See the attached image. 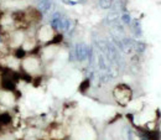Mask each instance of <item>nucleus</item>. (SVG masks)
I'll list each match as a JSON object with an SVG mask.
<instances>
[{"mask_svg":"<svg viewBox=\"0 0 161 140\" xmlns=\"http://www.w3.org/2000/svg\"><path fill=\"white\" fill-rule=\"evenodd\" d=\"M113 96H114L115 100H117L119 104L125 105L129 100L131 99L133 93H131L130 87H128L126 84H118V86L114 88V91H113Z\"/></svg>","mask_w":161,"mask_h":140,"instance_id":"obj_1","label":"nucleus"},{"mask_svg":"<svg viewBox=\"0 0 161 140\" xmlns=\"http://www.w3.org/2000/svg\"><path fill=\"white\" fill-rule=\"evenodd\" d=\"M75 57L78 62H84V61H92L93 51L92 48L86 45L84 42H78L75 46Z\"/></svg>","mask_w":161,"mask_h":140,"instance_id":"obj_2","label":"nucleus"},{"mask_svg":"<svg viewBox=\"0 0 161 140\" xmlns=\"http://www.w3.org/2000/svg\"><path fill=\"white\" fill-rule=\"evenodd\" d=\"M63 18H64V15H62L58 11H56V13L52 15L50 24H51V29H52L53 31H56V32H62V20H63Z\"/></svg>","mask_w":161,"mask_h":140,"instance_id":"obj_3","label":"nucleus"},{"mask_svg":"<svg viewBox=\"0 0 161 140\" xmlns=\"http://www.w3.org/2000/svg\"><path fill=\"white\" fill-rule=\"evenodd\" d=\"M26 15L30 22H37L42 19V14L39 11V9H34V8H30L29 10H26Z\"/></svg>","mask_w":161,"mask_h":140,"instance_id":"obj_4","label":"nucleus"},{"mask_svg":"<svg viewBox=\"0 0 161 140\" xmlns=\"http://www.w3.org/2000/svg\"><path fill=\"white\" fill-rule=\"evenodd\" d=\"M37 66H39V62L35 59H27V60H24V62H22V67L25 70L24 72H26V73H30L31 71L36 70Z\"/></svg>","mask_w":161,"mask_h":140,"instance_id":"obj_5","label":"nucleus"},{"mask_svg":"<svg viewBox=\"0 0 161 140\" xmlns=\"http://www.w3.org/2000/svg\"><path fill=\"white\" fill-rule=\"evenodd\" d=\"M37 9L41 14H47L52 8V0H36Z\"/></svg>","mask_w":161,"mask_h":140,"instance_id":"obj_6","label":"nucleus"},{"mask_svg":"<svg viewBox=\"0 0 161 140\" xmlns=\"http://www.w3.org/2000/svg\"><path fill=\"white\" fill-rule=\"evenodd\" d=\"M11 121H13V117L10 115V113H8V112H1L0 113V128L10 125Z\"/></svg>","mask_w":161,"mask_h":140,"instance_id":"obj_7","label":"nucleus"},{"mask_svg":"<svg viewBox=\"0 0 161 140\" xmlns=\"http://www.w3.org/2000/svg\"><path fill=\"white\" fill-rule=\"evenodd\" d=\"M131 30H133V34L135 35V37H140L142 35V29H141V24L139 20H133L131 21Z\"/></svg>","mask_w":161,"mask_h":140,"instance_id":"obj_8","label":"nucleus"},{"mask_svg":"<svg viewBox=\"0 0 161 140\" xmlns=\"http://www.w3.org/2000/svg\"><path fill=\"white\" fill-rule=\"evenodd\" d=\"M146 50V43L144 41H134V51L142 53Z\"/></svg>","mask_w":161,"mask_h":140,"instance_id":"obj_9","label":"nucleus"},{"mask_svg":"<svg viewBox=\"0 0 161 140\" xmlns=\"http://www.w3.org/2000/svg\"><path fill=\"white\" fill-rule=\"evenodd\" d=\"M112 5H113L112 0H99V6H101L103 10H108V9H110Z\"/></svg>","mask_w":161,"mask_h":140,"instance_id":"obj_10","label":"nucleus"},{"mask_svg":"<svg viewBox=\"0 0 161 140\" xmlns=\"http://www.w3.org/2000/svg\"><path fill=\"white\" fill-rule=\"evenodd\" d=\"M120 21L123 24H125V25H130L131 24V16L128 14V13H123V15H121L120 18Z\"/></svg>","mask_w":161,"mask_h":140,"instance_id":"obj_11","label":"nucleus"},{"mask_svg":"<svg viewBox=\"0 0 161 140\" xmlns=\"http://www.w3.org/2000/svg\"><path fill=\"white\" fill-rule=\"evenodd\" d=\"M14 53H15V56H16V59H24L25 56H26V51L24 50V48H16L15 51H14Z\"/></svg>","mask_w":161,"mask_h":140,"instance_id":"obj_12","label":"nucleus"},{"mask_svg":"<svg viewBox=\"0 0 161 140\" xmlns=\"http://www.w3.org/2000/svg\"><path fill=\"white\" fill-rule=\"evenodd\" d=\"M146 137L149 140H160V135L156 132H149V133H146Z\"/></svg>","mask_w":161,"mask_h":140,"instance_id":"obj_13","label":"nucleus"},{"mask_svg":"<svg viewBox=\"0 0 161 140\" xmlns=\"http://www.w3.org/2000/svg\"><path fill=\"white\" fill-rule=\"evenodd\" d=\"M88 87H89V81H88V80L83 81V83L80 84V92H83V91H84V89H87Z\"/></svg>","mask_w":161,"mask_h":140,"instance_id":"obj_14","label":"nucleus"},{"mask_svg":"<svg viewBox=\"0 0 161 140\" xmlns=\"http://www.w3.org/2000/svg\"><path fill=\"white\" fill-rule=\"evenodd\" d=\"M126 140H135L134 134H133V132H131L130 129H128V133H126Z\"/></svg>","mask_w":161,"mask_h":140,"instance_id":"obj_15","label":"nucleus"}]
</instances>
